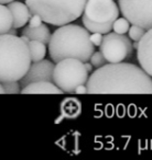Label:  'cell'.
I'll return each instance as SVG.
<instances>
[{
    "label": "cell",
    "mask_w": 152,
    "mask_h": 160,
    "mask_svg": "<svg viewBox=\"0 0 152 160\" xmlns=\"http://www.w3.org/2000/svg\"><path fill=\"white\" fill-rule=\"evenodd\" d=\"M75 93H77V94H86V93H88V91H87V86H85V85H79V87H77L75 89Z\"/></svg>",
    "instance_id": "24"
},
{
    "label": "cell",
    "mask_w": 152,
    "mask_h": 160,
    "mask_svg": "<svg viewBox=\"0 0 152 160\" xmlns=\"http://www.w3.org/2000/svg\"><path fill=\"white\" fill-rule=\"evenodd\" d=\"M88 78L84 62L76 58H65L54 66L53 82L66 93H75L76 88L86 85Z\"/></svg>",
    "instance_id": "5"
},
{
    "label": "cell",
    "mask_w": 152,
    "mask_h": 160,
    "mask_svg": "<svg viewBox=\"0 0 152 160\" xmlns=\"http://www.w3.org/2000/svg\"><path fill=\"white\" fill-rule=\"evenodd\" d=\"M53 71L54 64L50 60L42 59L40 62H34V64L30 66L28 72L20 80L21 88L36 81H53Z\"/></svg>",
    "instance_id": "9"
},
{
    "label": "cell",
    "mask_w": 152,
    "mask_h": 160,
    "mask_svg": "<svg viewBox=\"0 0 152 160\" xmlns=\"http://www.w3.org/2000/svg\"><path fill=\"white\" fill-rule=\"evenodd\" d=\"M132 48L130 38L116 32L104 34L103 42L99 45V49L108 62H121L131 55Z\"/></svg>",
    "instance_id": "6"
},
{
    "label": "cell",
    "mask_w": 152,
    "mask_h": 160,
    "mask_svg": "<svg viewBox=\"0 0 152 160\" xmlns=\"http://www.w3.org/2000/svg\"><path fill=\"white\" fill-rule=\"evenodd\" d=\"M8 8L11 11L12 18H14V29H19V28H22L23 25H25V23L30 20V17L32 16L31 11L25 3L19 2L16 0L8 3Z\"/></svg>",
    "instance_id": "11"
},
{
    "label": "cell",
    "mask_w": 152,
    "mask_h": 160,
    "mask_svg": "<svg viewBox=\"0 0 152 160\" xmlns=\"http://www.w3.org/2000/svg\"><path fill=\"white\" fill-rule=\"evenodd\" d=\"M30 51V55H31L32 62H40L44 58L45 53H46V47L45 44L40 41L31 40L28 44Z\"/></svg>",
    "instance_id": "17"
},
{
    "label": "cell",
    "mask_w": 152,
    "mask_h": 160,
    "mask_svg": "<svg viewBox=\"0 0 152 160\" xmlns=\"http://www.w3.org/2000/svg\"><path fill=\"white\" fill-rule=\"evenodd\" d=\"M3 93H5V90H3V86H1V82H0V94H3Z\"/></svg>",
    "instance_id": "28"
},
{
    "label": "cell",
    "mask_w": 152,
    "mask_h": 160,
    "mask_svg": "<svg viewBox=\"0 0 152 160\" xmlns=\"http://www.w3.org/2000/svg\"><path fill=\"white\" fill-rule=\"evenodd\" d=\"M137 58L141 68L152 77V28L148 30L139 41Z\"/></svg>",
    "instance_id": "10"
},
{
    "label": "cell",
    "mask_w": 152,
    "mask_h": 160,
    "mask_svg": "<svg viewBox=\"0 0 152 160\" xmlns=\"http://www.w3.org/2000/svg\"><path fill=\"white\" fill-rule=\"evenodd\" d=\"M14 28V18L9 8L0 3V35L9 33Z\"/></svg>",
    "instance_id": "16"
},
{
    "label": "cell",
    "mask_w": 152,
    "mask_h": 160,
    "mask_svg": "<svg viewBox=\"0 0 152 160\" xmlns=\"http://www.w3.org/2000/svg\"><path fill=\"white\" fill-rule=\"evenodd\" d=\"M103 38H104V34L101 33H93L90 35V42L93 43L94 46H99L103 42Z\"/></svg>",
    "instance_id": "23"
},
{
    "label": "cell",
    "mask_w": 152,
    "mask_h": 160,
    "mask_svg": "<svg viewBox=\"0 0 152 160\" xmlns=\"http://www.w3.org/2000/svg\"><path fill=\"white\" fill-rule=\"evenodd\" d=\"M5 93L8 94H18L21 92V86L18 83L17 80H11V81H3L1 82Z\"/></svg>",
    "instance_id": "19"
},
{
    "label": "cell",
    "mask_w": 152,
    "mask_h": 160,
    "mask_svg": "<svg viewBox=\"0 0 152 160\" xmlns=\"http://www.w3.org/2000/svg\"><path fill=\"white\" fill-rule=\"evenodd\" d=\"M119 9L131 24L152 28V0H119Z\"/></svg>",
    "instance_id": "7"
},
{
    "label": "cell",
    "mask_w": 152,
    "mask_h": 160,
    "mask_svg": "<svg viewBox=\"0 0 152 160\" xmlns=\"http://www.w3.org/2000/svg\"><path fill=\"white\" fill-rule=\"evenodd\" d=\"M29 46L16 34L0 35V82L20 81L31 66Z\"/></svg>",
    "instance_id": "3"
},
{
    "label": "cell",
    "mask_w": 152,
    "mask_h": 160,
    "mask_svg": "<svg viewBox=\"0 0 152 160\" xmlns=\"http://www.w3.org/2000/svg\"><path fill=\"white\" fill-rule=\"evenodd\" d=\"M11 1H14V0H0V3H9V2H11Z\"/></svg>",
    "instance_id": "27"
},
{
    "label": "cell",
    "mask_w": 152,
    "mask_h": 160,
    "mask_svg": "<svg viewBox=\"0 0 152 160\" xmlns=\"http://www.w3.org/2000/svg\"><path fill=\"white\" fill-rule=\"evenodd\" d=\"M129 28H130V22L127 20V19L123 17V18L120 19H116L112 23V30L114 32L118 34H126L128 31H129Z\"/></svg>",
    "instance_id": "18"
},
{
    "label": "cell",
    "mask_w": 152,
    "mask_h": 160,
    "mask_svg": "<svg viewBox=\"0 0 152 160\" xmlns=\"http://www.w3.org/2000/svg\"><path fill=\"white\" fill-rule=\"evenodd\" d=\"M61 113L66 118H76L82 113V104L74 98L65 99L61 103Z\"/></svg>",
    "instance_id": "14"
},
{
    "label": "cell",
    "mask_w": 152,
    "mask_h": 160,
    "mask_svg": "<svg viewBox=\"0 0 152 160\" xmlns=\"http://www.w3.org/2000/svg\"><path fill=\"white\" fill-rule=\"evenodd\" d=\"M88 0H25L31 14H39L44 22L61 27L83 14Z\"/></svg>",
    "instance_id": "4"
},
{
    "label": "cell",
    "mask_w": 152,
    "mask_h": 160,
    "mask_svg": "<svg viewBox=\"0 0 152 160\" xmlns=\"http://www.w3.org/2000/svg\"><path fill=\"white\" fill-rule=\"evenodd\" d=\"M119 12L114 0H88L84 9V14L88 19L99 23H114L118 19Z\"/></svg>",
    "instance_id": "8"
},
{
    "label": "cell",
    "mask_w": 152,
    "mask_h": 160,
    "mask_svg": "<svg viewBox=\"0 0 152 160\" xmlns=\"http://www.w3.org/2000/svg\"><path fill=\"white\" fill-rule=\"evenodd\" d=\"M82 21H83L84 27L88 30V32H92V33L107 34L112 30V22H107V23L95 22V21L88 19L85 14H83Z\"/></svg>",
    "instance_id": "15"
},
{
    "label": "cell",
    "mask_w": 152,
    "mask_h": 160,
    "mask_svg": "<svg viewBox=\"0 0 152 160\" xmlns=\"http://www.w3.org/2000/svg\"><path fill=\"white\" fill-rule=\"evenodd\" d=\"M49 52L55 62L65 58H76L86 62L94 54L95 46L90 42V35L86 28L68 23L61 25L51 35Z\"/></svg>",
    "instance_id": "2"
},
{
    "label": "cell",
    "mask_w": 152,
    "mask_h": 160,
    "mask_svg": "<svg viewBox=\"0 0 152 160\" xmlns=\"http://www.w3.org/2000/svg\"><path fill=\"white\" fill-rule=\"evenodd\" d=\"M85 67H86V69H87L88 72H92L93 67H94V66H93V65H92V62H90H90H85Z\"/></svg>",
    "instance_id": "25"
},
{
    "label": "cell",
    "mask_w": 152,
    "mask_h": 160,
    "mask_svg": "<svg viewBox=\"0 0 152 160\" xmlns=\"http://www.w3.org/2000/svg\"><path fill=\"white\" fill-rule=\"evenodd\" d=\"M90 62H92V65L94 67H96V68H99V67H103L105 66L106 64H107V59L105 58V56L103 55V53H101L100 51L99 52H94V54L92 55V57H90Z\"/></svg>",
    "instance_id": "21"
},
{
    "label": "cell",
    "mask_w": 152,
    "mask_h": 160,
    "mask_svg": "<svg viewBox=\"0 0 152 160\" xmlns=\"http://www.w3.org/2000/svg\"><path fill=\"white\" fill-rule=\"evenodd\" d=\"M24 94H62L63 91L52 81H36L21 89Z\"/></svg>",
    "instance_id": "12"
},
{
    "label": "cell",
    "mask_w": 152,
    "mask_h": 160,
    "mask_svg": "<svg viewBox=\"0 0 152 160\" xmlns=\"http://www.w3.org/2000/svg\"><path fill=\"white\" fill-rule=\"evenodd\" d=\"M90 94H152V77L129 62H110L97 68L87 81Z\"/></svg>",
    "instance_id": "1"
},
{
    "label": "cell",
    "mask_w": 152,
    "mask_h": 160,
    "mask_svg": "<svg viewBox=\"0 0 152 160\" xmlns=\"http://www.w3.org/2000/svg\"><path fill=\"white\" fill-rule=\"evenodd\" d=\"M42 18H41L39 14H32L30 17V20H29V25L32 28H36V27H40L42 24Z\"/></svg>",
    "instance_id": "22"
},
{
    "label": "cell",
    "mask_w": 152,
    "mask_h": 160,
    "mask_svg": "<svg viewBox=\"0 0 152 160\" xmlns=\"http://www.w3.org/2000/svg\"><path fill=\"white\" fill-rule=\"evenodd\" d=\"M21 38H22V40L24 41V42L27 43V44H29V42H30V41H31L29 38H28L27 35H24V34H22V36H21Z\"/></svg>",
    "instance_id": "26"
},
{
    "label": "cell",
    "mask_w": 152,
    "mask_h": 160,
    "mask_svg": "<svg viewBox=\"0 0 152 160\" xmlns=\"http://www.w3.org/2000/svg\"><path fill=\"white\" fill-rule=\"evenodd\" d=\"M22 34L27 35L30 40H35L40 41V42L44 43V44H49L50 38H51V32H50L49 28L46 25L42 24L40 27L32 28V27H25L22 31Z\"/></svg>",
    "instance_id": "13"
},
{
    "label": "cell",
    "mask_w": 152,
    "mask_h": 160,
    "mask_svg": "<svg viewBox=\"0 0 152 160\" xmlns=\"http://www.w3.org/2000/svg\"><path fill=\"white\" fill-rule=\"evenodd\" d=\"M145 29L142 27H140V25H137V24H131V27L129 28V31H128V33H129V38H131L132 41H137V42H139V41L142 38V36L145 34Z\"/></svg>",
    "instance_id": "20"
}]
</instances>
